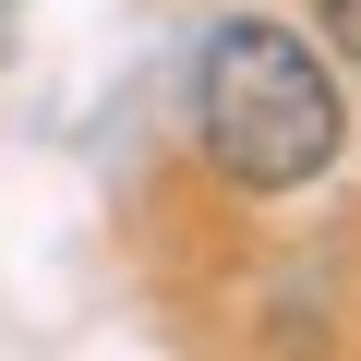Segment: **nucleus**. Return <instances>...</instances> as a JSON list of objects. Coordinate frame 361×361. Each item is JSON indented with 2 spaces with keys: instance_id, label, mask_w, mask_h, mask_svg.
Returning a JSON list of instances; mask_svg holds the SVG:
<instances>
[{
  "instance_id": "f03ea898",
  "label": "nucleus",
  "mask_w": 361,
  "mask_h": 361,
  "mask_svg": "<svg viewBox=\"0 0 361 361\" xmlns=\"http://www.w3.org/2000/svg\"><path fill=\"white\" fill-rule=\"evenodd\" d=\"M325 37H337V61L361 73V0H325Z\"/></svg>"
},
{
  "instance_id": "f257e3e1",
  "label": "nucleus",
  "mask_w": 361,
  "mask_h": 361,
  "mask_svg": "<svg viewBox=\"0 0 361 361\" xmlns=\"http://www.w3.org/2000/svg\"><path fill=\"white\" fill-rule=\"evenodd\" d=\"M337 85L313 61V37L265 25V13H229L205 25L193 49V145L217 180H241V193H301V180L337 157Z\"/></svg>"
},
{
  "instance_id": "7ed1b4c3",
  "label": "nucleus",
  "mask_w": 361,
  "mask_h": 361,
  "mask_svg": "<svg viewBox=\"0 0 361 361\" xmlns=\"http://www.w3.org/2000/svg\"><path fill=\"white\" fill-rule=\"evenodd\" d=\"M0 37H13V0H0Z\"/></svg>"
}]
</instances>
